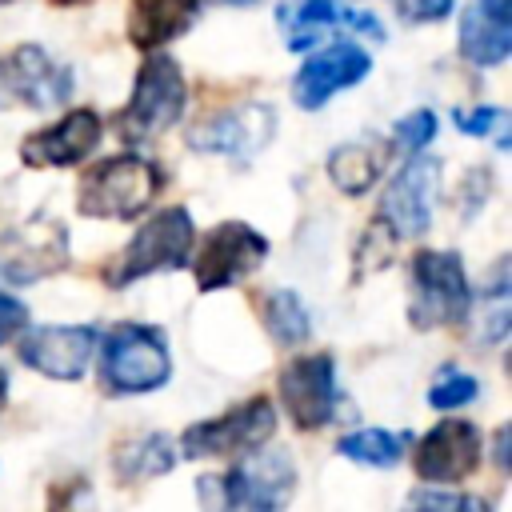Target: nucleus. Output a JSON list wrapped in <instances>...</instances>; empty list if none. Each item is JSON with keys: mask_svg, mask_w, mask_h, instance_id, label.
Here are the masks:
<instances>
[{"mask_svg": "<svg viewBox=\"0 0 512 512\" xmlns=\"http://www.w3.org/2000/svg\"><path fill=\"white\" fill-rule=\"evenodd\" d=\"M68 264V232L52 220H24L0 232V276L28 284Z\"/></svg>", "mask_w": 512, "mask_h": 512, "instance_id": "obj_13", "label": "nucleus"}, {"mask_svg": "<svg viewBox=\"0 0 512 512\" xmlns=\"http://www.w3.org/2000/svg\"><path fill=\"white\" fill-rule=\"evenodd\" d=\"M196 20V0H132L128 8V40L144 52L176 40Z\"/></svg>", "mask_w": 512, "mask_h": 512, "instance_id": "obj_20", "label": "nucleus"}, {"mask_svg": "<svg viewBox=\"0 0 512 512\" xmlns=\"http://www.w3.org/2000/svg\"><path fill=\"white\" fill-rule=\"evenodd\" d=\"M476 392H480L476 376H468V372H460V368H444V372H436V380H432V388H428V404L440 408V412H452V408L476 400Z\"/></svg>", "mask_w": 512, "mask_h": 512, "instance_id": "obj_26", "label": "nucleus"}, {"mask_svg": "<svg viewBox=\"0 0 512 512\" xmlns=\"http://www.w3.org/2000/svg\"><path fill=\"white\" fill-rule=\"evenodd\" d=\"M408 448V436L404 432H384V428H360V432H348L336 440V452L356 460V464H368V468H388L404 456Z\"/></svg>", "mask_w": 512, "mask_h": 512, "instance_id": "obj_24", "label": "nucleus"}, {"mask_svg": "<svg viewBox=\"0 0 512 512\" xmlns=\"http://www.w3.org/2000/svg\"><path fill=\"white\" fill-rule=\"evenodd\" d=\"M168 344L160 328L148 324H120L104 336L100 348V384L112 396H140L156 392L168 380Z\"/></svg>", "mask_w": 512, "mask_h": 512, "instance_id": "obj_2", "label": "nucleus"}, {"mask_svg": "<svg viewBox=\"0 0 512 512\" xmlns=\"http://www.w3.org/2000/svg\"><path fill=\"white\" fill-rule=\"evenodd\" d=\"M224 4H236V8H244V4H256V0H224Z\"/></svg>", "mask_w": 512, "mask_h": 512, "instance_id": "obj_34", "label": "nucleus"}, {"mask_svg": "<svg viewBox=\"0 0 512 512\" xmlns=\"http://www.w3.org/2000/svg\"><path fill=\"white\" fill-rule=\"evenodd\" d=\"M48 512H96V496L84 476H72L64 484L48 488Z\"/></svg>", "mask_w": 512, "mask_h": 512, "instance_id": "obj_30", "label": "nucleus"}, {"mask_svg": "<svg viewBox=\"0 0 512 512\" xmlns=\"http://www.w3.org/2000/svg\"><path fill=\"white\" fill-rule=\"evenodd\" d=\"M96 352V328L88 324H40L20 340V360L52 380H80Z\"/></svg>", "mask_w": 512, "mask_h": 512, "instance_id": "obj_15", "label": "nucleus"}, {"mask_svg": "<svg viewBox=\"0 0 512 512\" xmlns=\"http://www.w3.org/2000/svg\"><path fill=\"white\" fill-rule=\"evenodd\" d=\"M468 280L464 264L456 252H416L412 256V300H408V320L412 328H440V324H460L468 316Z\"/></svg>", "mask_w": 512, "mask_h": 512, "instance_id": "obj_5", "label": "nucleus"}, {"mask_svg": "<svg viewBox=\"0 0 512 512\" xmlns=\"http://www.w3.org/2000/svg\"><path fill=\"white\" fill-rule=\"evenodd\" d=\"M280 404L288 412V420L300 432H316L320 424L332 420L336 408V372H332V356L328 352H312V356H296L280 380Z\"/></svg>", "mask_w": 512, "mask_h": 512, "instance_id": "obj_11", "label": "nucleus"}, {"mask_svg": "<svg viewBox=\"0 0 512 512\" xmlns=\"http://www.w3.org/2000/svg\"><path fill=\"white\" fill-rule=\"evenodd\" d=\"M0 104H4V84H0Z\"/></svg>", "mask_w": 512, "mask_h": 512, "instance_id": "obj_36", "label": "nucleus"}, {"mask_svg": "<svg viewBox=\"0 0 512 512\" xmlns=\"http://www.w3.org/2000/svg\"><path fill=\"white\" fill-rule=\"evenodd\" d=\"M280 28H284V44L296 52L312 48L332 28H352V32H364L372 40H384V24L372 12L348 8L340 0H292L280 8Z\"/></svg>", "mask_w": 512, "mask_h": 512, "instance_id": "obj_16", "label": "nucleus"}, {"mask_svg": "<svg viewBox=\"0 0 512 512\" xmlns=\"http://www.w3.org/2000/svg\"><path fill=\"white\" fill-rule=\"evenodd\" d=\"M172 464H176V448L160 432L140 436V440H124L116 448V480L120 484H144L152 476H164Z\"/></svg>", "mask_w": 512, "mask_h": 512, "instance_id": "obj_22", "label": "nucleus"}, {"mask_svg": "<svg viewBox=\"0 0 512 512\" xmlns=\"http://www.w3.org/2000/svg\"><path fill=\"white\" fill-rule=\"evenodd\" d=\"M184 76L176 68V60L168 56H152L144 60V68L136 72V88H132V100L128 108L116 116V128L124 140H148L164 128H172L184 112Z\"/></svg>", "mask_w": 512, "mask_h": 512, "instance_id": "obj_6", "label": "nucleus"}, {"mask_svg": "<svg viewBox=\"0 0 512 512\" xmlns=\"http://www.w3.org/2000/svg\"><path fill=\"white\" fill-rule=\"evenodd\" d=\"M260 316H264L268 336H272L276 344H288V348H292V344H304L308 332H312V316H308L304 300H300L296 292H288V288L268 292L264 304H260Z\"/></svg>", "mask_w": 512, "mask_h": 512, "instance_id": "obj_23", "label": "nucleus"}, {"mask_svg": "<svg viewBox=\"0 0 512 512\" xmlns=\"http://www.w3.org/2000/svg\"><path fill=\"white\" fill-rule=\"evenodd\" d=\"M24 324H28V308H24L16 296L0 292V344H4V340H12Z\"/></svg>", "mask_w": 512, "mask_h": 512, "instance_id": "obj_32", "label": "nucleus"}, {"mask_svg": "<svg viewBox=\"0 0 512 512\" xmlns=\"http://www.w3.org/2000/svg\"><path fill=\"white\" fill-rule=\"evenodd\" d=\"M484 440L480 428L468 420H440L428 428L412 448V472L428 484H460L480 468Z\"/></svg>", "mask_w": 512, "mask_h": 512, "instance_id": "obj_9", "label": "nucleus"}, {"mask_svg": "<svg viewBox=\"0 0 512 512\" xmlns=\"http://www.w3.org/2000/svg\"><path fill=\"white\" fill-rule=\"evenodd\" d=\"M384 156H388V148H384L380 140H352V144H340V148H332V156H328V176H332V184H336L340 192L360 196V192H368V188L380 180Z\"/></svg>", "mask_w": 512, "mask_h": 512, "instance_id": "obj_21", "label": "nucleus"}, {"mask_svg": "<svg viewBox=\"0 0 512 512\" xmlns=\"http://www.w3.org/2000/svg\"><path fill=\"white\" fill-rule=\"evenodd\" d=\"M0 4H12V0H0Z\"/></svg>", "mask_w": 512, "mask_h": 512, "instance_id": "obj_37", "label": "nucleus"}, {"mask_svg": "<svg viewBox=\"0 0 512 512\" xmlns=\"http://www.w3.org/2000/svg\"><path fill=\"white\" fill-rule=\"evenodd\" d=\"M56 8H64V4H84V0H52Z\"/></svg>", "mask_w": 512, "mask_h": 512, "instance_id": "obj_35", "label": "nucleus"}, {"mask_svg": "<svg viewBox=\"0 0 512 512\" xmlns=\"http://www.w3.org/2000/svg\"><path fill=\"white\" fill-rule=\"evenodd\" d=\"M264 256H268V240H264L260 232H252V228L240 224V220L216 224V228L204 236L196 260H192L196 288H200V292L228 288V284L244 280L248 272H256Z\"/></svg>", "mask_w": 512, "mask_h": 512, "instance_id": "obj_8", "label": "nucleus"}, {"mask_svg": "<svg viewBox=\"0 0 512 512\" xmlns=\"http://www.w3.org/2000/svg\"><path fill=\"white\" fill-rule=\"evenodd\" d=\"M400 512H488L480 500L464 496V492H448V488H416Z\"/></svg>", "mask_w": 512, "mask_h": 512, "instance_id": "obj_27", "label": "nucleus"}, {"mask_svg": "<svg viewBox=\"0 0 512 512\" xmlns=\"http://www.w3.org/2000/svg\"><path fill=\"white\" fill-rule=\"evenodd\" d=\"M484 300H488V308L480 312V336L484 340H504V332H508V276H504V264L496 268V280L484 288Z\"/></svg>", "mask_w": 512, "mask_h": 512, "instance_id": "obj_28", "label": "nucleus"}, {"mask_svg": "<svg viewBox=\"0 0 512 512\" xmlns=\"http://www.w3.org/2000/svg\"><path fill=\"white\" fill-rule=\"evenodd\" d=\"M204 512H284L296 492V464L284 448H256L228 472H208L196 484Z\"/></svg>", "mask_w": 512, "mask_h": 512, "instance_id": "obj_1", "label": "nucleus"}, {"mask_svg": "<svg viewBox=\"0 0 512 512\" xmlns=\"http://www.w3.org/2000/svg\"><path fill=\"white\" fill-rule=\"evenodd\" d=\"M452 120H456V128L464 136H488V140H496V148H508L512 144V116L504 108H492V104L456 108Z\"/></svg>", "mask_w": 512, "mask_h": 512, "instance_id": "obj_25", "label": "nucleus"}, {"mask_svg": "<svg viewBox=\"0 0 512 512\" xmlns=\"http://www.w3.org/2000/svg\"><path fill=\"white\" fill-rule=\"evenodd\" d=\"M432 136H436V116H432L428 108H416V112L400 116V120H396V132H392L396 148H404V152H412V156H416Z\"/></svg>", "mask_w": 512, "mask_h": 512, "instance_id": "obj_29", "label": "nucleus"}, {"mask_svg": "<svg viewBox=\"0 0 512 512\" xmlns=\"http://www.w3.org/2000/svg\"><path fill=\"white\" fill-rule=\"evenodd\" d=\"M276 428V412L264 396H252L212 420H200L192 424L184 436H180V452L192 456V460H204V456H244V452H256Z\"/></svg>", "mask_w": 512, "mask_h": 512, "instance_id": "obj_7", "label": "nucleus"}, {"mask_svg": "<svg viewBox=\"0 0 512 512\" xmlns=\"http://www.w3.org/2000/svg\"><path fill=\"white\" fill-rule=\"evenodd\" d=\"M160 168L144 156H112L80 180L76 208L96 220H132L160 192Z\"/></svg>", "mask_w": 512, "mask_h": 512, "instance_id": "obj_3", "label": "nucleus"}, {"mask_svg": "<svg viewBox=\"0 0 512 512\" xmlns=\"http://www.w3.org/2000/svg\"><path fill=\"white\" fill-rule=\"evenodd\" d=\"M460 52L476 68H496L512 52L508 0H472L460 16Z\"/></svg>", "mask_w": 512, "mask_h": 512, "instance_id": "obj_19", "label": "nucleus"}, {"mask_svg": "<svg viewBox=\"0 0 512 512\" xmlns=\"http://www.w3.org/2000/svg\"><path fill=\"white\" fill-rule=\"evenodd\" d=\"M368 68H372V64H368V52H364L360 44H352V40L332 44V48H324V52H316V56L304 60V68L296 72L292 96H296L300 108H320V104H328L340 88L360 84V80L368 76Z\"/></svg>", "mask_w": 512, "mask_h": 512, "instance_id": "obj_17", "label": "nucleus"}, {"mask_svg": "<svg viewBox=\"0 0 512 512\" xmlns=\"http://www.w3.org/2000/svg\"><path fill=\"white\" fill-rule=\"evenodd\" d=\"M388 4L412 24H432V20H444L452 12V0H388Z\"/></svg>", "mask_w": 512, "mask_h": 512, "instance_id": "obj_31", "label": "nucleus"}, {"mask_svg": "<svg viewBox=\"0 0 512 512\" xmlns=\"http://www.w3.org/2000/svg\"><path fill=\"white\" fill-rule=\"evenodd\" d=\"M192 216L184 208H164L156 212L136 236L132 244L116 256V264L108 268V284L112 288H124L140 276H152V272H172V268H184L188 264V252H192Z\"/></svg>", "mask_w": 512, "mask_h": 512, "instance_id": "obj_4", "label": "nucleus"}, {"mask_svg": "<svg viewBox=\"0 0 512 512\" xmlns=\"http://www.w3.org/2000/svg\"><path fill=\"white\" fill-rule=\"evenodd\" d=\"M276 128V112L264 100H248L236 108H224L208 120H200L188 132V144L196 152H212V156H228V160H252Z\"/></svg>", "mask_w": 512, "mask_h": 512, "instance_id": "obj_10", "label": "nucleus"}, {"mask_svg": "<svg viewBox=\"0 0 512 512\" xmlns=\"http://www.w3.org/2000/svg\"><path fill=\"white\" fill-rule=\"evenodd\" d=\"M4 400H8V372L0 368V412H4Z\"/></svg>", "mask_w": 512, "mask_h": 512, "instance_id": "obj_33", "label": "nucleus"}, {"mask_svg": "<svg viewBox=\"0 0 512 512\" xmlns=\"http://www.w3.org/2000/svg\"><path fill=\"white\" fill-rule=\"evenodd\" d=\"M0 84L4 96H16L28 108H56L72 92V72L40 44H20L0 60Z\"/></svg>", "mask_w": 512, "mask_h": 512, "instance_id": "obj_14", "label": "nucleus"}, {"mask_svg": "<svg viewBox=\"0 0 512 512\" xmlns=\"http://www.w3.org/2000/svg\"><path fill=\"white\" fill-rule=\"evenodd\" d=\"M96 144H100V116L92 108H76L64 120L32 132L20 144V156L28 168H64V164L84 160Z\"/></svg>", "mask_w": 512, "mask_h": 512, "instance_id": "obj_18", "label": "nucleus"}, {"mask_svg": "<svg viewBox=\"0 0 512 512\" xmlns=\"http://www.w3.org/2000/svg\"><path fill=\"white\" fill-rule=\"evenodd\" d=\"M436 192H440V160H432V156L408 160L380 200L384 228L392 236H424L432 224Z\"/></svg>", "mask_w": 512, "mask_h": 512, "instance_id": "obj_12", "label": "nucleus"}]
</instances>
